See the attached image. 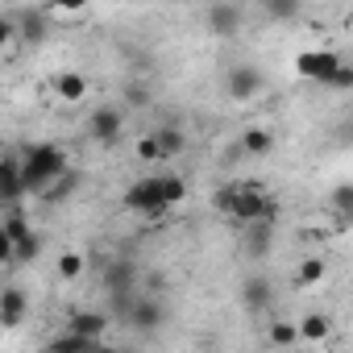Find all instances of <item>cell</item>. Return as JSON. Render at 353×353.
Segmentation results:
<instances>
[{
	"mask_svg": "<svg viewBox=\"0 0 353 353\" xmlns=\"http://www.w3.org/2000/svg\"><path fill=\"white\" fill-rule=\"evenodd\" d=\"M212 208L237 229H250L258 221H279V200L266 196L258 183H221L212 192Z\"/></svg>",
	"mask_w": 353,
	"mask_h": 353,
	"instance_id": "cell-1",
	"label": "cell"
},
{
	"mask_svg": "<svg viewBox=\"0 0 353 353\" xmlns=\"http://www.w3.org/2000/svg\"><path fill=\"white\" fill-rule=\"evenodd\" d=\"M183 196H188V179H183V174L162 170V174H145V179L129 183L121 204L129 212H137V216H162L166 208H174Z\"/></svg>",
	"mask_w": 353,
	"mask_h": 353,
	"instance_id": "cell-2",
	"label": "cell"
},
{
	"mask_svg": "<svg viewBox=\"0 0 353 353\" xmlns=\"http://www.w3.org/2000/svg\"><path fill=\"white\" fill-rule=\"evenodd\" d=\"M21 170H26V188H30V196H46L63 174H67V154H63V145H54V141H34L26 154H21Z\"/></svg>",
	"mask_w": 353,
	"mask_h": 353,
	"instance_id": "cell-3",
	"label": "cell"
},
{
	"mask_svg": "<svg viewBox=\"0 0 353 353\" xmlns=\"http://www.w3.org/2000/svg\"><path fill=\"white\" fill-rule=\"evenodd\" d=\"M341 54H332V50H299L295 54V75L299 79H307V83H316V88H328L332 83V75L341 71Z\"/></svg>",
	"mask_w": 353,
	"mask_h": 353,
	"instance_id": "cell-4",
	"label": "cell"
},
{
	"mask_svg": "<svg viewBox=\"0 0 353 353\" xmlns=\"http://www.w3.org/2000/svg\"><path fill=\"white\" fill-rule=\"evenodd\" d=\"M241 26H245V13H241V5H233V0H212L204 9V30L212 38H237Z\"/></svg>",
	"mask_w": 353,
	"mask_h": 353,
	"instance_id": "cell-5",
	"label": "cell"
},
{
	"mask_svg": "<svg viewBox=\"0 0 353 353\" xmlns=\"http://www.w3.org/2000/svg\"><path fill=\"white\" fill-rule=\"evenodd\" d=\"M125 324H129L133 332H158V328L166 324V307H162L154 295L137 291L133 303H129V312H125Z\"/></svg>",
	"mask_w": 353,
	"mask_h": 353,
	"instance_id": "cell-6",
	"label": "cell"
},
{
	"mask_svg": "<svg viewBox=\"0 0 353 353\" xmlns=\"http://www.w3.org/2000/svg\"><path fill=\"white\" fill-rule=\"evenodd\" d=\"M137 283H141V270H137L133 258H108L104 270H100V287H104V295L137 291Z\"/></svg>",
	"mask_w": 353,
	"mask_h": 353,
	"instance_id": "cell-7",
	"label": "cell"
},
{
	"mask_svg": "<svg viewBox=\"0 0 353 353\" xmlns=\"http://www.w3.org/2000/svg\"><path fill=\"white\" fill-rule=\"evenodd\" d=\"M262 88H266V79H262V71H258V67H250V63H237V67L225 75V96H229V100H237V104L254 100Z\"/></svg>",
	"mask_w": 353,
	"mask_h": 353,
	"instance_id": "cell-8",
	"label": "cell"
},
{
	"mask_svg": "<svg viewBox=\"0 0 353 353\" xmlns=\"http://www.w3.org/2000/svg\"><path fill=\"white\" fill-rule=\"evenodd\" d=\"M88 133H92V141L112 145V141L125 133V112H121L117 104H100V108L88 117Z\"/></svg>",
	"mask_w": 353,
	"mask_h": 353,
	"instance_id": "cell-9",
	"label": "cell"
},
{
	"mask_svg": "<svg viewBox=\"0 0 353 353\" xmlns=\"http://www.w3.org/2000/svg\"><path fill=\"white\" fill-rule=\"evenodd\" d=\"M241 307L254 312V316H266V312L274 307V287H270L266 274H250V279L241 283Z\"/></svg>",
	"mask_w": 353,
	"mask_h": 353,
	"instance_id": "cell-10",
	"label": "cell"
},
{
	"mask_svg": "<svg viewBox=\"0 0 353 353\" xmlns=\"http://www.w3.org/2000/svg\"><path fill=\"white\" fill-rule=\"evenodd\" d=\"M0 196H5V204H21V196H30L26 170H21V154H9L5 166H0Z\"/></svg>",
	"mask_w": 353,
	"mask_h": 353,
	"instance_id": "cell-11",
	"label": "cell"
},
{
	"mask_svg": "<svg viewBox=\"0 0 353 353\" xmlns=\"http://www.w3.org/2000/svg\"><path fill=\"white\" fill-rule=\"evenodd\" d=\"M26 312H30V299H26L21 287H5V291H0V328H17L26 320Z\"/></svg>",
	"mask_w": 353,
	"mask_h": 353,
	"instance_id": "cell-12",
	"label": "cell"
},
{
	"mask_svg": "<svg viewBox=\"0 0 353 353\" xmlns=\"http://www.w3.org/2000/svg\"><path fill=\"white\" fill-rule=\"evenodd\" d=\"M67 328H75L79 336H88V341H104L108 336V316L104 312H71L67 316Z\"/></svg>",
	"mask_w": 353,
	"mask_h": 353,
	"instance_id": "cell-13",
	"label": "cell"
},
{
	"mask_svg": "<svg viewBox=\"0 0 353 353\" xmlns=\"http://www.w3.org/2000/svg\"><path fill=\"white\" fill-rule=\"evenodd\" d=\"M154 137H158V150H162V162H170V158H179L183 150H188V133L174 125V121H166L162 129H154Z\"/></svg>",
	"mask_w": 353,
	"mask_h": 353,
	"instance_id": "cell-14",
	"label": "cell"
},
{
	"mask_svg": "<svg viewBox=\"0 0 353 353\" xmlns=\"http://www.w3.org/2000/svg\"><path fill=\"white\" fill-rule=\"evenodd\" d=\"M328 208H332V221L341 229H349L353 225V183H336L328 192Z\"/></svg>",
	"mask_w": 353,
	"mask_h": 353,
	"instance_id": "cell-15",
	"label": "cell"
},
{
	"mask_svg": "<svg viewBox=\"0 0 353 353\" xmlns=\"http://www.w3.org/2000/svg\"><path fill=\"white\" fill-rule=\"evenodd\" d=\"M245 233H250V237H245L250 258H266L270 245H274V221H258V225H250Z\"/></svg>",
	"mask_w": 353,
	"mask_h": 353,
	"instance_id": "cell-16",
	"label": "cell"
},
{
	"mask_svg": "<svg viewBox=\"0 0 353 353\" xmlns=\"http://www.w3.org/2000/svg\"><path fill=\"white\" fill-rule=\"evenodd\" d=\"M299 336H303L307 345L328 341V336H332V316H324V312H307V316L299 320Z\"/></svg>",
	"mask_w": 353,
	"mask_h": 353,
	"instance_id": "cell-17",
	"label": "cell"
},
{
	"mask_svg": "<svg viewBox=\"0 0 353 353\" xmlns=\"http://www.w3.org/2000/svg\"><path fill=\"white\" fill-rule=\"evenodd\" d=\"M303 336H299V320H270V328H266V345H274V349H287V345H299Z\"/></svg>",
	"mask_w": 353,
	"mask_h": 353,
	"instance_id": "cell-18",
	"label": "cell"
},
{
	"mask_svg": "<svg viewBox=\"0 0 353 353\" xmlns=\"http://www.w3.org/2000/svg\"><path fill=\"white\" fill-rule=\"evenodd\" d=\"M13 26H17V38H21L26 46L46 42V17H42V13H26V17H17Z\"/></svg>",
	"mask_w": 353,
	"mask_h": 353,
	"instance_id": "cell-19",
	"label": "cell"
},
{
	"mask_svg": "<svg viewBox=\"0 0 353 353\" xmlns=\"http://www.w3.org/2000/svg\"><path fill=\"white\" fill-rule=\"evenodd\" d=\"M54 92H59V100L75 104V100H83V96H88V79H83L79 71H63V75L54 79Z\"/></svg>",
	"mask_w": 353,
	"mask_h": 353,
	"instance_id": "cell-20",
	"label": "cell"
},
{
	"mask_svg": "<svg viewBox=\"0 0 353 353\" xmlns=\"http://www.w3.org/2000/svg\"><path fill=\"white\" fill-rule=\"evenodd\" d=\"M241 150H245L250 158H266V154L274 150V133L254 125V129H245V133H241Z\"/></svg>",
	"mask_w": 353,
	"mask_h": 353,
	"instance_id": "cell-21",
	"label": "cell"
},
{
	"mask_svg": "<svg viewBox=\"0 0 353 353\" xmlns=\"http://www.w3.org/2000/svg\"><path fill=\"white\" fill-rule=\"evenodd\" d=\"M83 349H96V341L79 336L75 328H67V332H59V336L46 341V353H83Z\"/></svg>",
	"mask_w": 353,
	"mask_h": 353,
	"instance_id": "cell-22",
	"label": "cell"
},
{
	"mask_svg": "<svg viewBox=\"0 0 353 353\" xmlns=\"http://www.w3.org/2000/svg\"><path fill=\"white\" fill-rule=\"evenodd\" d=\"M299 9H303V0H262V13H266V21H274V26L295 21Z\"/></svg>",
	"mask_w": 353,
	"mask_h": 353,
	"instance_id": "cell-23",
	"label": "cell"
},
{
	"mask_svg": "<svg viewBox=\"0 0 353 353\" xmlns=\"http://www.w3.org/2000/svg\"><path fill=\"white\" fill-rule=\"evenodd\" d=\"M26 233H34V225H30V216L17 208V204H9V212H5V237L9 241H21Z\"/></svg>",
	"mask_w": 353,
	"mask_h": 353,
	"instance_id": "cell-24",
	"label": "cell"
},
{
	"mask_svg": "<svg viewBox=\"0 0 353 353\" xmlns=\"http://www.w3.org/2000/svg\"><path fill=\"white\" fill-rule=\"evenodd\" d=\"M324 274H328V266H324L320 258H303V262L295 266V287H316Z\"/></svg>",
	"mask_w": 353,
	"mask_h": 353,
	"instance_id": "cell-25",
	"label": "cell"
},
{
	"mask_svg": "<svg viewBox=\"0 0 353 353\" xmlns=\"http://www.w3.org/2000/svg\"><path fill=\"white\" fill-rule=\"evenodd\" d=\"M38 254H42V237H38V233H26L21 241H13V266L38 262Z\"/></svg>",
	"mask_w": 353,
	"mask_h": 353,
	"instance_id": "cell-26",
	"label": "cell"
},
{
	"mask_svg": "<svg viewBox=\"0 0 353 353\" xmlns=\"http://www.w3.org/2000/svg\"><path fill=\"white\" fill-rule=\"evenodd\" d=\"M83 266H88L83 254H63V258H59V279H63V283H75V279L83 274Z\"/></svg>",
	"mask_w": 353,
	"mask_h": 353,
	"instance_id": "cell-27",
	"label": "cell"
},
{
	"mask_svg": "<svg viewBox=\"0 0 353 353\" xmlns=\"http://www.w3.org/2000/svg\"><path fill=\"white\" fill-rule=\"evenodd\" d=\"M71 192H75V174L67 170V174H63V179H59V183H54V188H50V192L42 196V200H46V204H59V200H67Z\"/></svg>",
	"mask_w": 353,
	"mask_h": 353,
	"instance_id": "cell-28",
	"label": "cell"
},
{
	"mask_svg": "<svg viewBox=\"0 0 353 353\" xmlns=\"http://www.w3.org/2000/svg\"><path fill=\"white\" fill-rule=\"evenodd\" d=\"M125 104L129 108H145L150 104V88L145 83H125Z\"/></svg>",
	"mask_w": 353,
	"mask_h": 353,
	"instance_id": "cell-29",
	"label": "cell"
},
{
	"mask_svg": "<svg viewBox=\"0 0 353 353\" xmlns=\"http://www.w3.org/2000/svg\"><path fill=\"white\" fill-rule=\"evenodd\" d=\"M88 5H92V0H46L50 13H67V17H71V13H83Z\"/></svg>",
	"mask_w": 353,
	"mask_h": 353,
	"instance_id": "cell-30",
	"label": "cell"
},
{
	"mask_svg": "<svg viewBox=\"0 0 353 353\" xmlns=\"http://www.w3.org/2000/svg\"><path fill=\"white\" fill-rule=\"evenodd\" d=\"M137 158H141V162H158V158H162V150H158V137H154V133L137 141Z\"/></svg>",
	"mask_w": 353,
	"mask_h": 353,
	"instance_id": "cell-31",
	"label": "cell"
},
{
	"mask_svg": "<svg viewBox=\"0 0 353 353\" xmlns=\"http://www.w3.org/2000/svg\"><path fill=\"white\" fill-rule=\"evenodd\" d=\"M328 88H332V92H349V88H353V67H349V63H341V71L332 75V83H328Z\"/></svg>",
	"mask_w": 353,
	"mask_h": 353,
	"instance_id": "cell-32",
	"label": "cell"
}]
</instances>
